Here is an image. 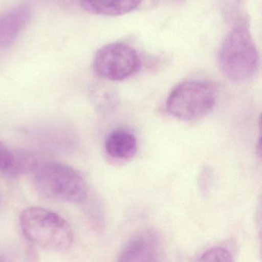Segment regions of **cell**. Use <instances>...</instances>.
<instances>
[{"mask_svg":"<svg viewBox=\"0 0 262 262\" xmlns=\"http://www.w3.org/2000/svg\"><path fill=\"white\" fill-rule=\"evenodd\" d=\"M23 234L36 246L51 251L68 249L73 242V231L67 220L57 213L40 208L30 207L19 217Z\"/></svg>","mask_w":262,"mask_h":262,"instance_id":"obj_1","label":"cell"},{"mask_svg":"<svg viewBox=\"0 0 262 262\" xmlns=\"http://www.w3.org/2000/svg\"><path fill=\"white\" fill-rule=\"evenodd\" d=\"M221 71L230 80L251 79L259 67V54L246 27L238 26L225 37L217 56Z\"/></svg>","mask_w":262,"mask_h":262,"instance_id":"obj_2","label":"cell"},{"mask_svg":"<svg viewBox=\"0 0 262 262\" xmlns=\"http://www.w3.org/2000/svg\"><path fill=\"white\" fill-rule=\"evenodd\" d=\"M35 171V186L47 199L71 203L83 202L86 199V182L73 167L59 162H48L39 165Z\"/></svg>","mask_w":262,"mask_h":262,"instance_id":"obj_3","label":"cell"},{"mask_svg":"<svg viewBox=\"0 0 262 262\" xmlns=\"http://www.w3.org/2000/svg\"><path fill=\"white\" fill-rule=\"evenodd\" d=\"M215 102L216 92L211 84L204 81H185L171 90L166 107L174 117L194 120L208 114Z\"/></svg>","mask_w":262,"mask_h":262,"instance_id":"obj_4","label":"cell"},{"mask_svg":"<svg viewBox=\"0 0 262 262\" xmlns=\"http://www.w3.org/2000/svg\"><path fill=\"white\" fill-rule=\"evenodd\" d=\"M137 52L123 42L104 46L96 53L93 68L98 76L108 81H122L136 74L140 69Z\"/></svg>","mask_w":262,"mask_h":262,"instance_id":"obj_5","label":"cell"},{"mask_svg":"<svg viewBox=\"0 0 262 262\" xmlns=\"http://www.w3.org/2000/svg\"><path fill=\"white\" fill-rule=\"evenodd\" d=\"M162 254V242L153 230H145L135 235L121 251L119 261H158Z\"/></svg>","mask_w":262,"mask_h":262,"instance_id":"obj_6","label":"cell"},{"mask_svg":"<svg viewBox=\"0 0 262 262\" xmlns=\"http://www.w3.org/2000/svg\"><path fill=\"white\" fill-rule=\"evenodd\" d=\"M31 17V7L22 4L0 13V50H7L16 40Z\"/></svg>","mask_w":262,"mask_h":262,"instance_id":"obj_7","label":"cell"},{"mask_svg":"<svg viewBox=\"0 0 262 262\" xmlns=\"http://www.w3.org/2000/svg\"><path fill=\"white\" fill-rule=\"evenodd\" d=\"M105 149L107 154L113 159L128 160L137 152V139L131 132L119 128L111 132L107 136Z\"/></svg>","mask_w":262,"mask_h":262,"instance_id":"obj_8","label":"cell"},{"mask_svg":"<svg viewBox=\"0 0 262 262\" xmlns=\"http://www.w3.org/2000/svg\"><path fill=\"white\" fill-rule=\"evenodd\" d=\"M82 8L88 13L105 16H119L131 13L143 0H79Z\"/></svg>","mask_w":262,"mask_h":262,"instance_id":"obj_9","label":"cell"},{"mask_svg":"<svg viewBox=\"0 0 262 262\" xmlns=\"http://www.w3.org/2000/svg\"><path fill=\"white\" fill-rule=\"evenodd\" d=\"M39 160L34 153L27 150L13 151V160L6 174L12 176L35 171L39 166Z\"/></svg>","mask_w":262,"mask_h":262,"instance_id":"obj_10","label":"cell"},{"mask_svg":"<svg viewBox=\"0 0 262 262\" xmlns=\"http://www.w3.org/2000/svg\"><path fill=\"white\" fill-rule=\"evenodd\" d=\"M201 261H233V255L228 250L222 247H212L201 254Z\"/></svg>","mask_w":262,"mask_h":262,"instance_id":"obj_11","label":"cell"},{"mask_svg":"<svg viewBox=\"0 0 262 262\" xmlns=\"http://www.w3.org/2000/svg\"><path fill=\"white\" fill-rule=\"evenodd\" d=\"M13 151L0 142V171L7 173L13 160Z\"/></svg>","mask_w":262,"mask_h":262,"instance_id":"obj_12","label":"cell"},{"mask_svg":"<svg viewBox=\"0 0 262 262\" xmlns=\"http://www.w3.org/2000/svg\"><path fill=\"white\" fill-rule=\"evenodd\" d=\"M210 172L208 171H204L201 174L200 188L202 189L205 190L208 189L209 188L210 184H211V178L209 177Z\"/></svg>","mask_w":262,"mask_h":262,"instance_id":"obj_13","label":"cell"}]
</instances>
